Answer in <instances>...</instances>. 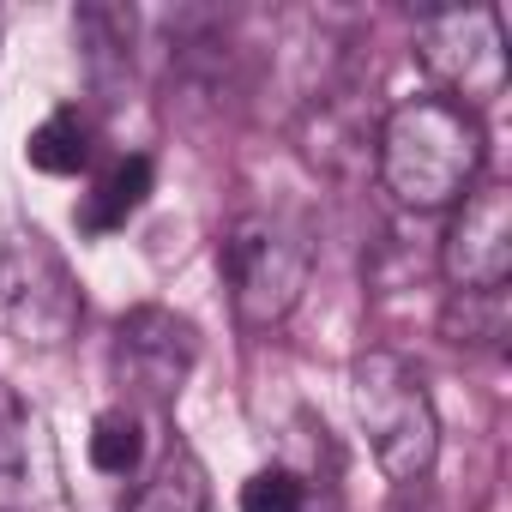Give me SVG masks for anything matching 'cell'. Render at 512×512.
Instances as JSON below:
<instances>
[{"instance_id":"cell-2","label":"cell","mask_w":512,"mask_h":512,"mask_svg":"<svg viewBox=\"0 0 512 512\" xmlns=\"http://www.w3.org/2000/svg\"><path fill=\"white\" fill-rule=\"evenodd\" d=\"M350 410H356V428L368 434V452L374 464L410 488L434 470L440 458V416H434V398H428V380L410 356L398 350H368L350 362Z\"/></svg>"},{"instance_id":"cell-5","label":"cell","mask_w":512,"mask_h":512,"mask_svg":"<svg viewBox=\"0 0 512 512\" xmlns=\"http://www.w3.org/2000/svg\"><path fill=\"white\" fill-rule=\"evenodd\" d=\"M416 61L428 67V79L440 85L434 97L476 109L488 97L506 91V37H500V13L494 7H452V13H428L416 25Z\"/></svg>"},{"instance_id":"cell-1","label":"cell","mask_w":512,"mask_h":512,"mask_svg":"<svg viewBox=\"0 0 512 512\" xmlns=\"http://www.w3.org/2000/svg\"><path fill=\"white\" fill-rule=\"evenodd\" d=\"M380 181L404 211H446L482 175V121L446 97H404L374 133Z\"/></svg>"},{"instance_id":"cell-12","label":"cell","mask_w":512,"mask_h":512,"mask_svg":"<svg viewBox=\"0 0 512 512\" xmlns=\"http://www.w3.org/2000/svg\"><path fill=\"white\" fill-rule=\"evenodd\" d=\"M440 332L458 350H500L512 332L506 290H452V302L440 308Z\"/></svg>"},{"instance_id":"cell-8","label":"cell","mask_w":512,"mask_h":512,"mask_svg":"<svg viewBox=\"0 0 512 512\" xmlns=\"http://www.w3.org/2000/svg\"><path fill=\"white\" fill-rule=\"evenodd\" d=\"M440 272L452 290H506L512 278V187L482 181L458 199L446 241H440Z\"/></svg>"},{"instance_id":"cell-4","label":"cell","mask_w":512,"mask_h":512,"mask_svg":"<svg viewBox=\"0 0 512 512\" xmlns=\"http://www.w3.org/2000/svg\"><path fill=\"white\" fill-rule=\"evenodd\" d=\"M0 314L31 350H61L85 320L79 278L37 223L0 229Z\"/></svg>"},{"instance_id":"cell-9","label":"cell","mask_w":512,"mask_h":512,"mask_svg":"<svg viewBox=\"0 0 512 512\" xmlns=\"http://www.w3.org/2000/svg\"><path fill=\"white\" fill-rule=\"evenodd\" d=\"M133 7H115V0H85L73 13V37H79V61H85V79L103 103H121L127 85H133Z\"/></svg>"},{"instance_id":"cell-7","label":"cell","mask_w":512,"mask_h":512,"mask_svg":"<svg viewBox=\"0 0 512 512\" xmlns=\"http://www.w3.org/2000/svg\"><path fill=\"white\" fill-rule=\"evenodd\" d=\"M0 512H73L49 416L13 386H0Z\"/></svg>"},{"instance_id":"cell-10","label":"cell","mask_w":512,"mask_h":512,"mask_svg":"<svg viewBox=\"0 0 512 512\" xmlns=\"http://www.w3.org/2000/svg\"><path fill=\"white\" fill-rule=\"evenodd\" d=\"M121 512H217L211 476H205V464L193 458V446H169L163 464L151 470V482H139Z\"/></svg>"},{"instance_id":"cell-6","label":"cell","mask_w":512,"mask_h":512,"mask_svg":"<svg viewBox=\"0 0 512 512\" xmlns=\"http://www.w3.org/2000/svg\"><path fill=\"white\" fill-rule=\"evenodd\" d=\"M193 362H199L193 320H181L175 308H157V302L121 314L115 344H109V368H115V386H127L139 404H157V410L175 404Z\"/></svg>"},{"instance_id":"cell-3","label":"cell","mask_w":512,"mask_h":512,"mask_svg":"<svg viewBox=\"0 0 512 512\" xmlns=\"http://www.w3.org/2000/svg\"><path fill=\"white\" fill-rule=\"evenodd\" d=\"M314 272V241L284 211H241L223 229V284L247 332H272L296 314Z\"/></svg>"},{"instance_id":"cell-14","label":"cell","mask_w":512,"mask_h":512,"mask_svg":"<svg viewBox=\"0 0 512 512\" xmlns=\"http://www.w3.org/2000/svg\"><path fill=\"white\" fill-rule=\"evenodd\" d=\"M145 458V428L133 410H103L91 422V470L103 476H133Z\"/></svg>"},{"instance_id":"cell-15","label":"cell","mask_w":512,"mask_h":512,"mask_svg":"<svg viewBox=\"0 0 512 512\" xmlns=\"http://www.w3.org/2000/svg\"><path fill=\"white\" fill-rule=\"evenodd\" d=\"M308 506V488L296 470L272 464V470H253L241 482V512H302Z\"/></svg>"},{"instance_id":"cell-11","label":"cell","mask_w":512,"mask_h":512,"mask_svg":"<svg viewBox=\"0 0 512 512\" xmlns=\"http://www.w3.org/2000/svg\"><path fill=\"white\" fill-rule=\"evenodd\" d=\"M151 181H157V169H151V157H121V163H109L103 175H97V187L85 193V205H79V229H91V235H109V229H121L145 199H151Z\"/></svg>"},{"instance_id":"cell-13","label":"cell","mask_w":512,"mask_h":512,"mask_svg":"<svg viewBox=\"0 0 512 512\" xmlns=\"http://www.w3.org/2000/svg\"><path fill=\"white\" fill-rule=\"evenodd\" d=\"M25 157H31V169H43V175H79V169L91 163V121H85L79 109H55L49 121L31 127Z\"/></svg>"}]
</instances>
